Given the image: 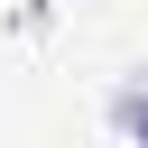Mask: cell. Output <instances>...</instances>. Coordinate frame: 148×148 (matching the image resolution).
Wrapping results in <instances>:
<instances>
[{
  "mask_svg": "<svg viewBox=\"0 0 148 148\" xmlns=\"http://www.w3.org/2000/svg\"><path fill=\"white\" fill-rule=\"evenodd\" d=\"M130 130H139V148H148V92H139V102H130Z\"/></svg>",
  "mask_w": 148,
  "mask_h": 148,
  "instance_id": "obj_1",
  "label": "cell"
}]
</instances>
